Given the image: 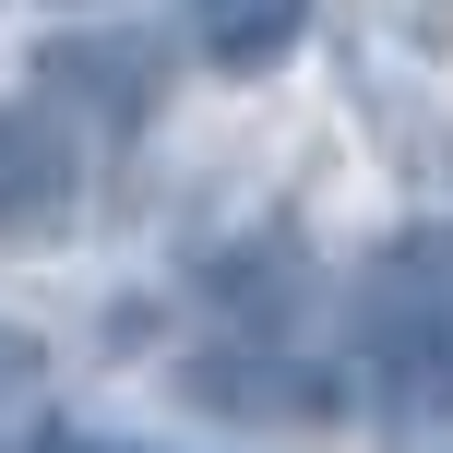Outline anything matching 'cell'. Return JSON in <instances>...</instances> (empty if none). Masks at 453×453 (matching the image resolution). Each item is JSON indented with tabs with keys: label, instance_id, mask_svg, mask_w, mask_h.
I'll use <instances>...</instances> for the list:
<instances>
[{
	"label": "cell",
	"instance_id": "cell-6",
	"mask_svg": "<svg viewBox=\"0 0 453 453\" xmlns=\"http://www.w3.org/2000/svg\"><path fill=\"white\" fill-rule=\"evenodd\" d=\"M24 453H156V441H108V430H24Z\"/></svg>",
	"mask_w": 453,
	"mask_h": 453
},
{
	"label": "cell",
	"instance_id": "cell-4",
	"mask_svg": "<svg viewBox=\"0 0 453 453\" xmlns=\"http://www.w3.org/2000/svg\"><path fill=\"white\" fill-rule=\"evenodd\" d=\"M191 394L226 418H322V382L287 358V346H226V358H191Z\"/></svg>",
	"mask_w": 453,
	"mask_h": 453
},
{
	"label": "cell",
	"instance_id": "cell-3",
	"mask_svg": "<svg viewBox=\"0 0 453 453\" xmlns=\"http://www.w3.org/2000/svg\"><path fill=\"white\" fill-rule=\"evenodd\" d=\"M298 36H311V0H191V48L226 84H263Z\"/></svg>",
	"mask_w": 453,
	"mask_h": 453
},
{
	"label": "cell",
	"instance_id": "cell-2",
	"mask_svg": "<svg viewBox=\"0 0 453 453\" xmlns=\"http://www.w3.org/2000/svg\"><path fill=\"white\" fill-rule=\"evenodd\" d=\"M72 132L48 108H0V239H48L72 215Z\"/></svg>",
	"mask_w": 453,
	"mask_h": 453
},
{
	"label": "cell",
	"instance_id": "cell-5",
	"mask_svg": "<svg viewBox=\"0 0 453 453\" xmlns=\"http://www.w3.org/2000/svg\"><path fill=\"white\" fill-rule=\"evenodd\" d=\"M36 394H48V346L0 322V430H36Z\"/></svg>",
	"mask_w": 453,
	"mask_h": 453
},
{
	"label": "cell",
	"instance_id": "cell-1",
	"mask_svg": "<svg viewBox=\"0 0 453 453\" xmlns=\"http://www.w3.org/2000/svg\"><path fill=\"white\" fill-rule=\"evenodd\" d=\"M358 370L406 453H453V226H394L358 263Z\"/></svg>",
	"mask_w": 453,
	"mask_h": 453
}]
</instances>
